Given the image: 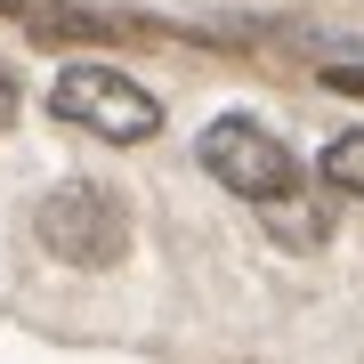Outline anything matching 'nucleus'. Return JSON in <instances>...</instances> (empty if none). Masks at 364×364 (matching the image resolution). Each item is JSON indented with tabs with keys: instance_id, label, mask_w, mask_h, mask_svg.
<instances>
[{
	"instance_id": "nucleus-6",
	"label": "nucleus",
	"mask_w": 364,
	"mask_h": 364,
	"mask_svg": "<svg viewBox=\"0 0 364 364\" xmlns=\"http://www.w3.org/2000/svg\"><path fill=\"white\" fill-rule=\"evenodd\" d=\"M9 122H16V73L0 65V130H9Z\"/></svg>"
},
{
	"instance_id": "nucleus-2",
	"label": "nucleus",
	"mask_w": 364,
	"mask_h": 364,
	"mask_svg": "<svg viewBox=\"0 0 364 364\" xmlns=\"http://www.w3.org/2000/svg\"><path fill=\"white\" fill-rule=\"evenodd\" d=\"M33 227H41V243L65 267H114L130 251V210H122V195H105L90 178H65L57 195H41Z\"/></svg>"
},
{
	"instance_id": "nucleus-1",
	"label": "nucleus",
	"mask_w": 364,
	"mask_h": 364,
	"mask_svg": "<svg viewBox=\"0 0 364 364\" xmlns=\"http://www.w3.org/2000/svg\"><path fill=\"white\" fill-rule=\"evenodd\" d=\"M49 114L73 122V130H90V138H114V146H138V138L162 130V97L138 90L114 65H65L57 90H49Z\"/></svg>"
},
{
	"instance_id": "nucleus-4",
	"label": "nucleus",
	"mask_w": 364,
	"mask_h": 364,
	"mask_svg": "<svg viewBox=\"0 0 364 364\" xmlns=\"http://www.w3.org/2000/svg\"><path fill=\"white\" fill-rule=\"evenodd\" d=\"M324 186H340V195L364 203V130H340L324 146Z\"/></svg>"
},
{
	"instance_id": "nucleus-5",
	"label": "nucleus",
	"mask_w": 364,
	"mask_h": 364,
	"mask_svg": "<svg viewBox=\"0 0 364 364\" xmlns=\"http://www.w3.org/2000/svg\"><path fill=\"white\" fill-rule=\"evenodd\" d=\"M324 90H340V97H364V65H332V73H324Z\"/></svg>"
},
{
	"instance_id": "nucleus-3",
	"label": "nucleus",
	"mask_w": 364,
	"mask_h": 364,
	"mask_svg": "<svg viewBox=\"0 0 364 364\" xmlns=\"http://www.w3.org/2000/svg\"><path fill=\"white\" fill-rule=\"evenodd\" d=\"M203 170L227 186V195H243V203H291L299 195L291 146L275 138V130H259L251 114H227V122L203 130Z\"/></svg>"
}]
</instances>
